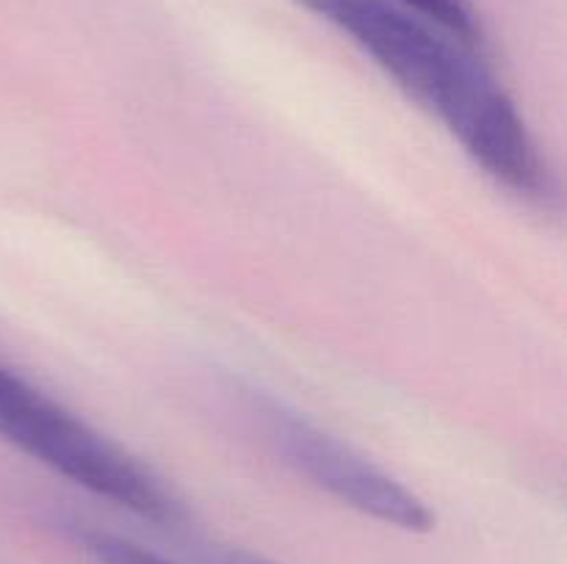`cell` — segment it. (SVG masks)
I'll list each match as a JSON object with an SVG mask.
<instances>
[{
    "label": "cell",
    "mask_w": 567,
    "mask_h": 564,
    "mask_svg": "<svg viewBox=\"0 0 567 564\" xmlns=\"http://www.w3.org/2000/svg\"><path fill=\"white\" fill-rule=\"evenodd\" d=\"M352 39L402 92L424 105L498 186L546 199L548 166L480 50L391 0H299Z\"/></svg>",
    "instance_id": "1"
},
{
    "label": "cell",
    "mask_w": 567,
    "mask_h": 564,
    "mask_svg": "<svg viewBox=\"0 0 567 564\" xmlns=\"http://www.w3.org/2000/svg\"><path fill=\"white\" fill-rule=\"evenodd\" d=\"M0 437L136 518L155 525H175L183 518L181 501L153 470L6 363H0Z\"/></svg>",
    "instance_id": "2"
},
{
    "label": "cell",
    "mask_w": 567,
    "mask_h": 564,
    "mask_svg": "<svg viewBox=\"0 0 567 564\" xmlns=\"http://www.w3.org/2000/svg\"><path fill=\"white\" fill-rule=\"evenodd\" d=\"M241 393L249 418L260 426L266 442L310 484L363 518L380 520L408 534L435 529V512L424 498L363 457L358 448L258 387H244Z\"/></svg>",
    "instance_id": "3"
},
{
    "label": "cell",
    "mask_w": 567,
    "mask_h": 564,
    "mask_svg": "<svg viewBox=\"0 0 567 564\" xmlns=\"http://www.w3.org/2000/svg\"><path fill=\"white\" fill-rule=\"evenodd\" d=\"M391 3L424 17L432 25L452 33L454 39H460V42L468 44V48L480 50L482 42H485L482 20L471 0H391Z\"/></svg>",
    "instance_id": "4"
},
{
    "label": "cell",
    "mask_w": 567,
    "mask_h": 564,
    "mask_svg": "<svg viewBox=\"0 0 567 564\" xmlns=\"http://www.w3.org/2000/svg\"><path fill=\"white\" fill-rule=\"evenodd\" d=\"M78 540L97 564H177L164 553L153 551L136 540H127V536L111 534V531H78Z\"/></svg>",
    "instance_id": "5"
},
{
    "label": "cell",
    "mask_w": 567,
    "mask_h": 564,
    "mask_svg": "<svg viewBox=\"0 0 567 564\" xmlns=\"http://www.w3.org/2000/svg\"><path fill=\"white\" fill-rule=\"evenodd\" d=\"M214 564H277V562L260 556V553L241 551V547H227V551H216Z\"/></svg>",
    "instance_id": "6"
}]
</instances>
